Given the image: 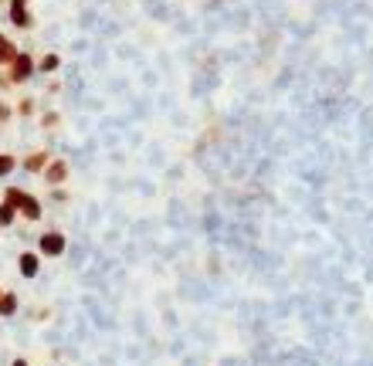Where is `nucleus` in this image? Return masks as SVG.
I'll list each match as a JSON object with an SVG mask.
<instances>
[{"label": "nucleus", "instance_id": "1", "mask_svg": "<svg viewBox=\"0 0 373 366\" xmlns=\"http://www.w3.org/2000/svg\"><path fill=\"white\" fill-rule=\"evenodd\" d=\"M3 201H10L14 207H17V214L24 217V221H41L44 217V207H41V201L34 197V194H28V190H21V187H7L3 190Z\"/></svg>", "mask_w": 373, "mask_h": 366}, {"label": "nucleus", "instance_id": "2", "mask_svg": "<svg viewBox=\"0 0 373 366\" xmlns=\"http://www.w3.org/2000/svg\"><path fill=\"white\" fill-rule=\"evenodd\" d=\"M34 72H38V58L28 54V51H21V54L7 65V79H10V85H24V81H31L34 79Z\"/></svg>", "mask_w": 373, "mask_h": 366}, {"label": "nucleus", "instance_id": "3", "mask_svg": "<svg viewBox=\"0 0 373 366\" xmlns=\"http://www.w3.org/2000/svg\"><path fill=\"white\" fill-rule=\"evenodd\" d=\"M65 247H68V238L61 231H44L41 238H38V254L41 258H61Z\"/></svg>", "mask_w": 373, "mask_h": 366}, {"label": "nucleus", "instance_id": "4", "mask_svg": "<svg viewBox=\"0 0 373 366\" xmlns=\"http://www.w3.org/2000/svg\"><path fill=\"white\" fill-rule=\"evenodd\" d=\"M68 173H72V166L61 160V156H54V160L48 163V170H44L41 176H44V183H48V187H54V190H58L61 183H68Z\"/></svg>", "mask_w": 373, "mask_h": 366}, {"label": "nucleus", "instance_id": "5", "mask_svg": "<svg viewBox=\"0 0 373 366\" xmlns=\"http://www.w3.org/2000/svg\"><path fill=\"white\" fill-rule=\"evenodd\" d=\"M17 272H21V278H38L41 275V254L38 251H21L17 254Z\"/></svg>", "mask_w": 373, "mask_h": 366}, {"label": "nucleus", "instance_id": "6", "mask_svg": "<svg viewBox=\"0 0 373 366\" xmlns=\"http://www.w3.org/2000/svg\"><path fill=\"white\" fill-rule=\"evenodd\" d=\"M51 160H54V156H51L48 150H34V153H28V156L21 160V166H24L28 173H34V176H41L44 170H48V163H51Z\"/></svg>", "mask_w": 373, "mask_h": 366}, {"label": "nucleus", "instance_id": "7", "mask_svg": "<svg viewBox=\"0 0 373 366\" xmlns=\"http://www.w3.org/2000/svg\"><path fill=\"white\" fill-rule=\"evenodd\" d=\"M17 54H21V51H17V44L7 38V34H0V68H7Z\"/></svg>", "mask_w": 373, "mask_h": 366}, {"label": "nucleus", "instance_id": "8", "mask_svg": "<svg viewBox=\"0 0 373 366\" xmlns=\"http://www.w3.org/2000/svg\"><path fill=\"white\" fill-rule=\"evenodd\" d=\"M58 68H61V54L48 51V54H41V58H38V72H41V75H54Z\"/></svg>", "mask_w": 373, "mask_h": 366}, {"label": "nucleus", "instance_id": "9", "mask_svg": "<svg viewBox=\"0 0 373 366\" xmlns=\"http://www.w3.org/2000/svg\"><path fill=\"white\" fill-rule=\"evenodd\" d=\"M10 24H14L17 31H31V28H34V14H31V10H10Z\"/></svg>", "mask_w": 373, "mask_h": 366}, {"label": "nucleus", "instance_id": "10", "mask_svg": "<svg viewBox=\"0 0 373 366\" xmlns=\"http://www.w3.org/2000/svg\"><path fill=\"white\" fill-rule=\"evenodd\" d=\"M14 221H17V207L10 201H0V231H7Z\"/></svg>", "mask_w": 373, "mask_h": 366}, {"label": "nucleus", "instance_id": "11", "mask_svg": "<svg viewBox=\"0 0 373 366\" xmlns=\"http://www.w3.org/2000/svg\"><path fill=\"white\" fill-rule=\"evenodd\" d=\"M10 316H17V295L3 292V298H0V319H10Z\"/></svg>", "mask_w": 373, "mask_h": 366}, {"label": "nucleus", "instance_id": "12", "mask_svg": "<svg viewBox=\"0 0 373 366\" xmlns=\"http://www.w3.org/2000/svg\"><path fill=\"white\" fill-rule=\"evenodd\" d=\"M14 170H17V156H14V153H0V180L10 176Z\"/></svg>", "mask_w": 373, "mask_h": 366}, {"label": "nucleus", "instance_id": "13", "mask_svg": "<svg viewBox=\"0 0 373 366\" xmlns=\"http://www.w3.org/2000/svg\"><path fill=\"white\" fill-rule=\"evenodd\" d=\"M58 125H61V112H54V109H51V112H41V129L54 132Z\"/></svg>", "mask_w": 373, "mask_h": 366}, {"label": "nucleus", "instance_id": "14", "mask_svg": "<svg viewBox=\"0 0 373 366\" xmlns=\"http://www.w3.org/2000/svg\"><path fill=\"white\" fill-rule=\"evenodd\" d=\"M17 116L21 119H31L34 116V99H17Z\"/></svg>", "mask_w": 373, "mask_h": 366}, {"label": "nucleus", "instance_id": "15", "mask_svg": "<svg viewBox=\"0 0 373 366\" xmlns=\"http://www.w3.org/2000/svg\"><path fill=\"white\" fill-rule=\"evenodd\" d=\"M14 116H17V109H14L10 102H3V99H0V125H7Z\"/></svg>", "mask_w": 373, "mask_h": 366}, {"label": "nucleus", "instance_id": "16", "mask_svg": "<svg viewBox=\"0 0 373 366\" xmlns=\"http://www.w3.org/2000/svg\"><path fill=\"white\" fill-rule=\"evenodd\" d=\"M28 3H31V0H7V14H10V10H31Z\"/></svg>", "mask_w": 373, "mask_h": 366}, {"label": "nucleus", "instance_id": "17", "mask_svg": "<svg viewBox=\"0 0 373 366\" xmlns=\"http://www.w3.org/2000/svg\"><path fill=\"white\" fill-rule=\"evenodd\" d=\"M10 366H31V363H28L24 356H17V360H14V363H10Z\"/></svg>", "mask_w": 373, "mask_h": 366}, {"label": "nucleus", "instance_id": "18", "mask_svg": "<svg viewBox=\"0 0 373 366\" xmlns=\"http://www.w3.org/2000/svg\"><path fill=\"white\" fill-rule=\"evenodd\" d=\"M3 292H7V288H0V298H3Z\"/></svg>", "mask_w": 373, "mask_h": 366}, {"label": "nucleus", "instance_id": "19", "mask_svg": "<svg viewBox=\"0 0 373 366\" xmlns=\"http://www.w3.org/2000/svg\"><path fill=\"white\" fill-rule=\"evenodd\" d=\"M3 3H7V0H0V7H3Z\"/></svg>", "mask_w": 373, "mask_h": 366}]
</instances>
